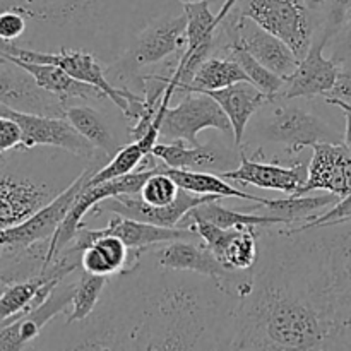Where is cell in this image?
<instances>
[{"instance_id": "obj_1", "label": "cell", "mask_w": 351, "mask_h": 351, "mask_svg": "<svg viewBox=\"0 0 351 351\" xmlns=\"http://www.w3.org/2000/svg\"><path fill=\"white\" fill-rule=\"evenodd\" d=\"M264 232L230 350H351V226Z\"/></svg>"}, {"instance_id": "obj_2", "label": "cell", "mask_w": 351, "mask_h": 351, "mask_svg": "<svg viewBox=\"0 0 351 351\" xmlns=\"http://www.w3.org/2000/svg\"><path fill=\"white\" fill-rule=\"evenodd\" d=\"M151 264L149 281L139 263L122 271L132 283L130 305H103L93 331L75 348L230 350L239 298L211 278L201 285L202 274Z\"/></svg>"}, {"instance_id": "obj_3", "label": "cell", "mask_w": 351, "mask_h": 351, "mask_svg": "<svg viewBox=\"0 0 351 351\" xmlns=\"http://www.w3.org/2000/svg\"><path fill=\"white\" fill-rule=\"evenodd\" d=\"M308 99L278 95L267 98L252 117V127H247L242 146L257 137L261 143L283 146L285 156H297L314 144L341 143V134L315 112Z\"/></svg>"}, {"instance_id": "obj_4", "label": "cell", "mask_w": 351, "mask_h": 351, "mask_svg": "<svg viewBox=\"0 0 351 351\" xmlns=\"http://www.w3.org/2000/svg\"><path fill=\"white\" fill-rule=\"evenodd\" d=\"M0 55H10V57L21 58L24 62H34V64L58 65L77 81L99 89L113 105L122 110L127 120H134V123H136L143 117L144 96H139L132 89L119 88V86L113 84L106 77V71H103L98 58L93 57L88 51L62 48L57 53H51V51L31 50V48L16 47L12 43L0 41Z\"/></svg>"}, {"instance_id": "obj_5", "label": "cell", "mask_w": 351, "mask_h": 351, "mask_svg": "<svg viewBox=\"0 0 351 351\" xmlns=\"http://www.w3.org/2000/svg\"><path fill=\"white\" fill-rule=\"evenodd\" d=\"M195 239L171 240V242L153 245L144 250V256L156 266L165 269L187 271V273L202 274L215 280L225 291L240 298L250 290L252 273L250 271L226 269L218 257L204 245V242H194Z\"/></svg>"}, {"instance_id": "obj_6", "label": "cell", "mask_w": 351, "mask_h": 351, "mask_svg": "<svg viewBox=\"0 0 351 351\" xmlns=\"http://www.w3.org/2000/svg\"><path fill=\"white\" fill-rule=\"evenodd\" d=\"M185 31H187L185 12L178 16H163L153 21L146 29L141 31L125 55L113 65L106 67V77L112 75V79H117L123 84H130L136 81L137 75V81H139L137 72L141 69L167 60L170 55L185 50L187 47Z\"/></svg>"}, {"instance_id": "obj_7", "label": "cell", "mask_w": 351, "mask_h": 351, "mask_svg": "<svg viewBox=\"0 0 351 351\" xmlns=\"http://www.w3.org/2000/svg\"><path fill=\"white\" fill-rule=\"evenodd\" d=\"M237 12L281 38L298 60L305 57L321 27V21L314 17L315 10L305 0H245L242 7H237Z\"/></svg>"}, {"instance_id": "obj_8", "label": "cell", "mask_w": 351, "mask_h": 351, "mask_svg": "<svg viewBox=\"0 0 351 351\" xmlns=\"http://www.w3.org/2000/svg\"><path fill=\"white\" fill-rule=\"evenodd\" d=\"M99 168L101 167H99L98 160H95L47 206L38 209L33 216L24 219L19 225L2 230L0 232V250L2 252H29L38 243L50 242L51 237L60 228L67 213L71 211L77 195L86 187V182Z\"/></svg>"}, {"instance_id": "obj_9", "label": "cell", "mask_w": 351, "mask_h": 351, "mask_svg": "<svg viewBox=\"0 0 351 351\" xmlns=\"http://www.w3.org/2000/svg\"><path fill=\"white\" fill-rule=\"evenodd\" d=\"M206 129H216L233 139L232 122L218 101L206 93H187L177 106L165 108L160 139L163 143L184 141L189 146H197L199 134Z\"/></svg>"}, {"instance_id": "obj_10", "label": "cell", "mask_w": 351, "mask_h": 351, "mask_svg": "<svg viewBox=\"0 0 351 351\" xmlns=\"http://www.w3.org/2000/svg\"><path fill=\"white\" fill-rule=\"evenodd\" d=\"M0 115L10 117L21 127V146L23 149H31L36 146H51L69 151L79 158L96 156V147L69 122L67 117L43 115L14 110L10 106L0 105Z\"/></svg>"}, {"instance_id": "obj_11", "label": "cell", "mask_w": 351, "mask_h": 351, "mask_svg": "<svg viewBox=\"0 0 351 351\" xmlns=\"http://www.w3.org/2000/svg\"><path fill=\"white\" fill-rule=\"evenodd\" d=\"M278 160L280 158L269 161V158L264 156H247L242 147V161L239 167L219 175L233 184L252 185L285 194H298L307 182L308 165L305 161L281 165Z\"/></svg>"}, {"instance_id": "obj_12", "label": "cell", "mask_w": 351, "mask_h": 351, "mask_svg": "<svg viewBox=\"0 0 351 351\" xmlns=\"http://www.w3.org/2000/svg\"><path fill=\"white\" fill-rule=\"evenodd\" d=\"M153 156L168 168L197 171H225L233 170L242 161V147L237 144L226 146L219 141H209L208 144L189 146L184 141L160 143L153 147Z\"/></svg>"}, {"instance_id": "obj_13", "label": "cell", "mask_w": 351, "mask_h": 351, "mask_svg": "<svg viewBox=\"0 0 351 351\" xmlns=\"http://www.w3.org/2000/svg\"><path fill=\"white\" fill-rule=\"evenodd\" d=\"M0 105L43 115L65 117V103L45 91L33 75L16 62L0 55Z\"/></svg>"}, {"instance_id": "obj_14", "label": "cell", "mask_w": 351, "mask_h": 351, "mask_svg": "<svg viewBox=\"0 0 351 351\" xmlns=\"http://www.w3.org/2000/svg\"><path fill=\"white\" fill-rule=\"evenodd\" d=\"M62 191H57L55 185L24 175H0V232L33 216Z\"/></svg>"}, {"instance_id": "obj_15", "label": "cell", "mask_w": 351, "mask_h": 351, "mask_svg": "<svg viewBox=\"0 0 351 351\" xmlns=\"http://www.w3.org/2000/svg\"><path fill=\"white\" fill-rule=\"evenodd\" d=\"M328 41L315 34L305 57L298 62L297 69L285 77V88L278 96L283 98H315L328 96L338 77L339 67L324 57Z\"/></svg>"}, {"instance_id": "obj_16", "label": "cell", "mask_w": 351, "mask_h": 351, "mask_svg": "<svg viewBox=\"0 0 351 351\" xmlns=\"http://www.w3.org/2000/svg\"><path fill=\"white\" fill-rule=\"evenodd\" d=\"M74 290L75 281L64 280L40 307L0 326V350L27 348L29 343L38 338L41 329L71 305Z\"/></svg>"}, {"instance_id": "obj_17", "label": "cell", "mask_w": 351, "mask_h": 351, "mask_svg": "<svg viewBox=\"0 0 351 351\" xmlns=\"http://www.w3.org/2000/svg\"><path fill=\"white\" fill-rule=\"evenodd\" d=\"M86 226V225H84ZM82 226L65 250L81 252V269L98 276L113 278L127 269L130 249L113 235H103L98 228Z\"/></svg>"}, {"instance_id": "obj_18", "label": "cell", "mask_w": 351, "mask_h": 351, "mask_svg": "<svg viewBox=\"0 0 351 351\" xmlns=\"http://www.w3.org/2000/svg\"><path fill=\"white\" fill-rule=\"evenodd\" d=\"M206 95L213 96L226 113L233 127V143L242 147L247 127L257 110L266 103L267 96L249 81H240L223 89L208 91Z\"/></svg>"}, {"instance_id": "obj_19", "label": "cell", "mask_w": 351, "mask_h": 351, "mask_svg": "<svg viewBox=\"0 0 351 351\" xmlns=\"http://www.w3.org/2000/svg\"><path fill=\"white\" fill-rule=\"evenodd\" d=\"M341 199L329 192H322L319 195L311 194H290L288 199H266L263 202H256L254 206L240 208V211L257 213L280 218L287 226L298 225L300 221L308 223L322 215V209L335 206Z\"/></svg>"}, {"instance_id": "obj_20", "label": "cell", "mask_w": 351, "mask_h": 351, "mask_svg": "<svg viewBox=\"0 0 351 351\" xmlns=\"http://www.w3.org/2000/svg\"><path fill=\"white\" fill-rule=\"evenodd\" d=\"M9 60L16 62L17 65L24 69V71L29 72L34 77V81L38 82V86L45 89V91L51 93L57 98H60L64 103H69L71 99H105L106 96L103 95L99 89H96L95 86H89L86 82L77 81V79L72 77L71 74L64 71L62 67L53 64H34V62H24L21 58L10 57V55H3Z\"/></svg>"}, {"instance_id": "obj_21", "label": "cell", "mask_w": 351, "mask_h": 351, "mask_svg": "<svg viewBox=\"0 0 351 351\" xmlns=\"http://www.w3.org/2000/svg\"><path fill=\"white\" fill-rule=\"evenodd\" d=\"M65 117L96 149L108 156V160H112L123 147L108 119L98 108L89 105H67Z\"/></svg>"}, {"instance_id": "obj_22", "label": "cell", "mask_w": 351, "mask_h": 351, "mask_svg": "<svg viewBox=\"0 0 351 351\" xmlns=\"http://www.w3.org/2000/svg\"><path fill=\"white\" fill-rule=\"evenodd\" d=\"M195 219H204V221L215 223L221 228H245V226H287L280 218L266 215H257V213L240 211V209H228L219 204V199L199 204L197 208L191 209L187 215L178 223V228H191V223Z\"/></svg>"}, {"instance_id": "obj_23", "label": "cell", "mask_w": 351, "mask_h": 351, "mask_svg": "<svg viewBox=\"0 0 351 351\" xmlns=\"http://www.w3.org/2000/svg\"><path fill=\"white\" fill-rule=\"evenodd\" d=\"M165 171L178 184V187L184 191L194 192L201 195H218V197H235L245 199V201L263 202L266 197L249 194L245 191H240L239 187L232 185V182L223 178L221 175H215L211 171H197V170H178V168H168L165 165Z\"/></svg>"}, {"instance_id": "obj_24", "label": "cell", "mask_w": 351, "mask_h": 351, "mask_svg": "<svg viewBox=\"0 0 351 351\" xmlns=\"http://www.w3.org/2000/svg\"><path fill=\"white\" fill-rule=\"evenodd\" d=\"M240 81H249L243 69L240 67L239 62L233 60L232 57H221V55H213L204 64L197 69L191 84L182 89V96L187 93H208L223 89L226 86L237 84ZM250 82V81H249Z\"/></svg>"}, {"instance_id": "obj_25", "label": "cell", "mask_w": 351, "mask_h": 351, "mask_svg": "<svg viewBox=\"0 0 351 351\" xmlns=\"http://www.w3.org/2000/svg\"><path fill=\"white\" fill-rule=\"evenodd\" d=\"M108 281V276H98V274H91L88 271L81 269L77 281H75V290L71 302V312L67 315V324L82 322L95 314L96 305H98Z\"/></svg>"}, {"instance_id": "obj_26", "label": "cell", "mask_w": 351, "mask_h": 351, "mask_svg": "<svg viewBox=\"0 0 351 351\" xmlns=\"http://www.w3.org/2000/svg\"><path fill=\"white\" fill-rule=\"evenodd\" d=\"M259 259V226L240 228L235 239L228 243L219 263L232 271H250Z\"/></svg>"}, {"instance_id": "obj_27", "label": "cell", "mask_w": 351, "mask_h": 351, "mask_svg": "<svg viewBox=\"0 0 351 351\" xmlns=\"http://www.w3.org/2000/svg\"><path fill=\"white\" fill-rule=\"evenodd\" d=\"M226 55L232 57L233 60L239 62V65L243 69V72L247 74L249 81L252 82L256 88H259L267 98L280 95L281 89L285 88V77H281V75L269 71L266 65H263L259 60H256V58H254L249 51L243 50L240 45H232V47L226 50Z\"/></svg>"}, {"instance_id": "obj_28", "label": "cell", "mask_w": 351, "mask_h": 351, "mask_svg": "<svg viewBox=\"0 0 351 351\" xmlns=\"http://www.w3.org/2000/svg\"><path fill=\"white\" fill-rule=\"evenodd\" d=\"M180 187L177 182L165 171V165L153 175H149L146 182H144L143 189H141L139 195L143 201H146L149 206L154 208H161L177 199Z\"/></svg>"}, {"instance_id": "obj_29", "label": "cell", "mask_w": 351, "mask_h": 351, "mask_svg": "<svg viewBox=\"0 0 351 351\" xmlns=\"http://www.w3.org/2000/svg\"><path fill=\"white\" fill-rule=\"evenodd\" d=\"M99 0H40L38 16L53 17V19H69L82 17L95 9Z\"/></svg>"}, {"instance_id": "obj_30", "label": "cell", "mask_w": 351, "mask_h": 351, "mask_svg": "<svg viewBox=\"0 0 351 351\" xmlns=\"http://www.w3.org/2000/svg\"><path fill=\"white\" fill-rule=\"evenodd\" d=\"M322 7H324V17H322L317 34H321L329 45L350 19L351 0H326Z\"/></svg>"}, {"instance_id": "obj_31", "label": "cell", "mask_w": 351, "mask_h": 351, "mask_svg": "<svg viewBox=\"0 0 351 351\" xmlns=\"http://www.w3.org/2000/svg\"><path fill=\"white\" fill-rule=\"evenodd\" d=\"M26 31L24 14L16 9H5L0 12V41L12 43Z\"/></svg>"}, {"instance_id": "obj_32", "label": "cell", "mask_w": 351, "mask_h": 351, "mask_svg": "<svg viewBox=\"0 0 351 351\" xmlns=\"http://www.w3.org/2000/svg\"><path fill=\"white\" fill-rule=\"evenodd\" d=\"M329 45H332L331 60L335 62L339 69L350 67L351 65V16L350 19L346 21L345 26L339 29V33L332 38Z\"/></svg>"}, {"instance_id": "obj_33", "label": "cell", "mask_w": 351, "mask_h": 351, "mask_svg": "<svg viewBox=\"0 0 351 351\" xmlns=\"http://www.w3.org/2000/svg\"><path fill=\"white\" fill-rule=\"evenodd\" d=\"M21 139H23V134H21L19 123L10 117L0 115V154L19 147Z\"/></svg>"}, {"instance_id": "obj_34", "label": "cell", "mask_w": 351, "mask_h": 351, "mask_svg": "<svg viewBox=\"0 0 351 351\" xmlns=\"http://www.w3.org/2000/svg\"><path fill=\"white\" fill-rule=\"evenodd\" d=\"M324 98L339 99V101L351 106V65L350 67L339 69L335 86H332L329 95L324 96Z\"/></svg>"}, {"instance_id": "obj_35", "label": "cell", "mask_w": 351, "mask_h": 351, "mask_svg": "<svg viewBox=\"0 0 351 351\" xmlns=\"http://www.w3.org/2000/svg\"><path fill=\"white\" fill-rule=\"evenodd\" d=\"M343 113H345V120H346L343 144H345V147L350 151V154H351V113H348V112H343Z\"/></svg>"}, {"instance_id": "obj_36", "label": "cell", "mask_w": 351, "mask_h": 351, "mask_svg": "<svg viewBox=\"0 0 351 351\" xmlns=\"http://www.w3.org/2000/svg\"><path fill=\"white\" fill-rule=\"evenodd\" d=\"M326 103H329V105H332V106H338V108L341 110V112H348V113H351V106H350V105H346V103L339 101V99L326 98Z\"/></svg>"}, {"instance_id": "obj_37", "label": "cell", "mask_w": 351, "mask_h": 351, "mask_svg": "<svg viewBox=\"0 0 351 351\" xmlns=\"http://www.w3.org/2000/svg\"><path fill=\"white\" fill-rule=\"evenodd\" d=\"M324 2L326 0H305V3H307L312 10H319L322 5H324Z\"/></svg>"}, {"instance_id": "obj_38", "label": "cell", "mask_w": 351, "mask_h": 351, "mask_svg": "<svg viewBox=\"0 0 351 351\" xmlns=\"http://www.w3.org/2000/svg\"><path fill=\"white\" fill-rule=\"evenodd\" d=\"M7 283H10L9 278H2V276H0V293H2V290H3V288H5Z\"/></svg>"}]
</instances>
